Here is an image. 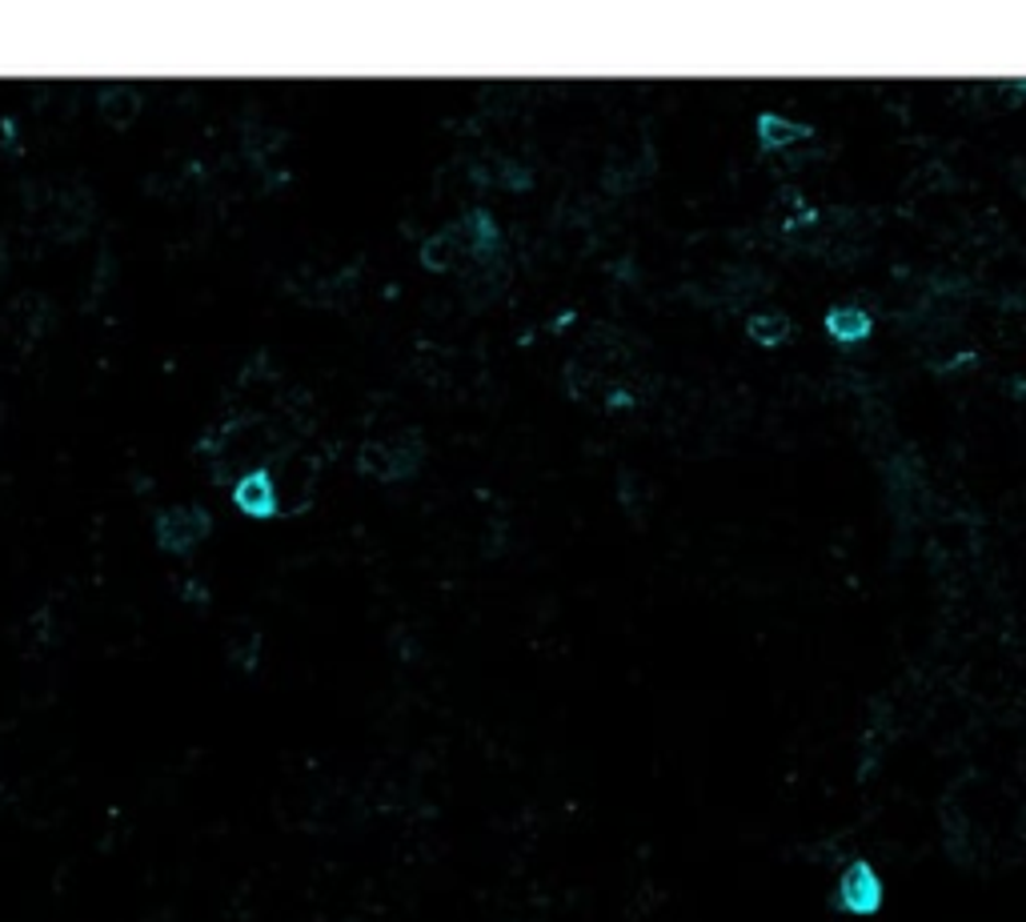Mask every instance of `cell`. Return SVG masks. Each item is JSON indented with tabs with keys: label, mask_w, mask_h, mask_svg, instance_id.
Instances as JSON below:
<instances>
[{
	"label": "cell",
	"mask_w": 1026,
	"mask_h": 922,
	"mask_svg": "<svg viewBox=\"0 0 1026 922\" xmlns=\"http://www.w3.org/2000/svg\"><path fill=\"white\" fill-rule=\"evenodd\" d=\"M421 462H425V442L413 425H401L381 437H365L353 454L357 478L374 481V486H406L418 478Z\"/></svg>",
	"instance_id": "6da1fadb"
},
{
	"label": "cell",
	"mask_w": 1026,
	"mask_h": 922,
	"mask_svg": "<svg viewBox=\"0 0 1026 922\" xmlns=\"http://www.w3.org/2000/svg\"><path fill=\"white\" fill-rule=\"evenodd\" d=\"M225 502H229V510H233L241 522H253V526H269V522L281 517V498H277V486H273L269 466L241 474V478L229 486Z\"/></svg>",
	"instance_id": "5b68a950"
},
{
	"label": "cell",
	"mask_w": 1026,
	"mask_h": 922,
	"mask_svg": "<svg viewBox=\"0 0 1026 922\" xmlns=\"http://www.w3.org/2000/svg\"><path fill=\"white\" fill-rule=\"evenodd\" d=\"M418 261L425 273H454L461 261H466V249H461V241H457L454 225H445V229H437V234H430L425 241L418 246Z\"/></svg>",
	"instance_id": "8992f818"
},
{
	"label": "cell",
	"mask_w": 1026,
	"mask_h": 922,
	"mask_svg": "<svg viewBox=\"0 0 1026 922\" xmlns=\"http://www.w3.org/2000/svg\"><path fill=\"white\" fill-rule=\"evenodd\" d=\"M882 902H887V883L870 858H854L842 866L839 883H834V911L851 914V919H875Z\"/></svg>",
	"instance_id": "3957f363"
},
{
	"label": "cell",
	"mask_w": 1026,
	"mask_h": 922,
	"mask_svg": "<svg viewBox=\"0 0 1026 922\" xmlns=\"http://www.w3.org/2000/svg\"><path fill=\"white\" fill-rule=\"evenodd\" d=\"M217 534V517L205 502H173L161 505L152 517V542L169 558H193Z\"/></svg>",
	"instance_id": "7a4b0ae2"
},
{
	"label": "cell",
	"mask_w": 1026,
	"mask_h": 922,
	"mask_svg": "<svg viewBox=\"0 0 1026 922\" xmlns=\"http://www.w3.org/2000/svg\"><path fill=\"white\" fill-rule=\"evenodd\" d=\"M149 113V89L128 81H96L93 117L109 133H133Z\"/></svg>",
	"instance_id": "277c9868"
},
{
	"label": "cell",
	"mask_w": 1026,
	"mask_h": 922,
	"mask_svg": "<svg viewBox=\"0 0 1026 922\" xmlns=\"http://www.w3.org/2000/svg\"><path fill=\"white\" fill-rule=\"evenodd\" d=\"M822 326H827L830 341H839V345H858V341L870 338L875 321H870V314L858 309V305H834Z\"/></svg>",
	"instance_id": "52a82bcc"
},
{
	"label": "cell",
	"mask_w": 1026,
	"mask_h": 922,
	"mask_svg": "<svg viewBox=\"0 0 1026 922\" xmlns=\"http://www.w3.org/2000/svg\"><path fill=\"white\" fill-rule=\"evenodd\" d=\"M746 329L759 345H782V341L790 338V317L786 314H754Z\"/></svg>",
	"instance_id": "9c48e42d"
},
{
	"label": "cell",
	"mask_w": 1026,
	"mask_h": 922,
	"mask_svg": "<svg viewBox=\"0 0 1026 922\" xmlns=\"http://www.w3.org/2000/svg\"><path fill=\"white\" fill-rule=\"evenodd\" d=\"M754 133H759L762 152L790 149V145H798V140H810V137H814V129H810V125L786 121V117H778V113H762V117L754 121Z\"/></svg>",
	"instance_id": "ba28073f"
}]
</instances>
